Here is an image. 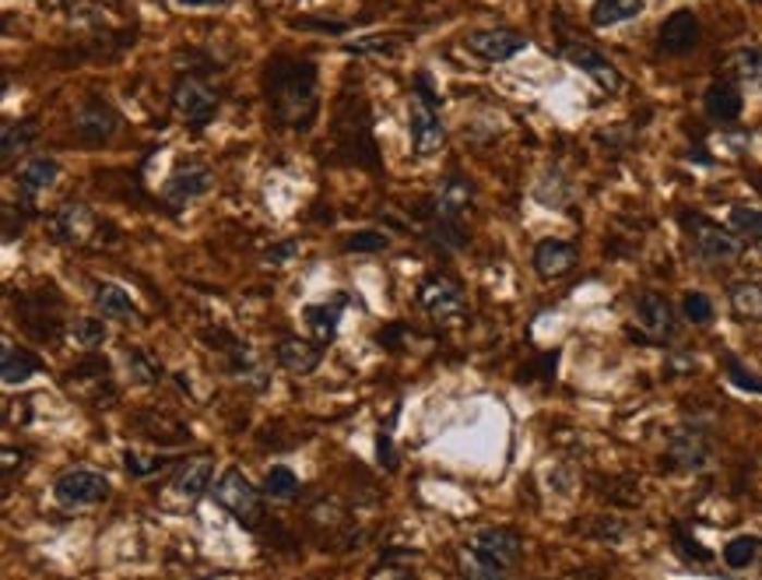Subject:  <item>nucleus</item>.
Listing matches in <instances>:
<instances>
[{
    "label": "nucleus",
    "instance_id": "nucleus-1",
    "mask_svg": "<svg viewBox=\"0 0 762 580\" xmlns=\"http://www.w3.org/2000/svg\"><path fill=\"white\" fill-rule=\"evenodd\" d=\"M264 96L271 117L281 128L310 131L320 109V74L310 60L299 57H271L264 68Z\"/></svg>",
    "mask_w": 762,
    "mask_h": 580
},
{
    "label": "nucleus",
    "instance_id": "nucleus-2",
    "mask_svg": "<svg viewBox=\"0 0 762 580\" xmlns=\"http://www.w3.org/2000/svg\"><path fill=\"white\" fill-rule=\"evenodd\" d=\"M408 131H411V145H415L419 159H433L443 148V141H447V128H443V117H439V96L433 88V77L425 71H419L415 85H411Z\"/></svg>",
    "mask_w": 762,
    "mask_h": 580
},
{
    "label": "nucleus",
    "instance_id": "nucleus-3",
    "mask_svg": "<svg viewBox=\"0 0 762 580\" xmlns=\"http://www.w3.org/2000/svg\"><path fill=\"white\" fill-rule=\"evenodd\" d=\"M215 504L221 510H229L232 513V521L235 524H243V528H257L261 524V517H264V490H257L240 468H229V472H221V479L215 482Z\"/></svg>",
    "mask_w": 762,
    "mask_h": 580
},
{
    "label": "nucleus",
    "instance_id": "nucleus-4",
    "mask_svg": "<svg viewBox=\"0 0 762 580\" xmlns=\"http://www.w3.org/2000/svg\"><path fill=\"white\" fill-rule=\"evenodd\" d=\"M681 226L689 229V246L703 264H731L741 257L745 243L721 222H710L703 215H681Z\"/></svg>",
    "mask_w": 762,
    "mask_h": 580
},
{
    "label": "nucleus",
    "instance_id": "nucleus-5",
    "mask_svg": "<svg viewBox=\"0 0 762 580\" xmlns=\"http://www.w3.org/2000/svg\"><path fill=\"white\" fill-rule=\"evenodd\" d=\"M172 106H177V113L190 123V128L201 131L218 117L221 96H218V88H211L201 74H180L177 82H172Z\"/></svg>",
    "mask_w": 762,
    "mask_h": 580
},
{
    "label": "nucleus",
    "instance_id": "nucleus-6",
    "mask_svg": "<svg viewBox=\"0 0 762 580\" xmlns=\"http://www.w3.org/2000/svg\"><path fill=\"white\" fill-rule=\"evenodd\" d=\"M53 499L63 510H85L99 507L109 499V479L92 468H71L53 482Z\"/></svg>",
    "mask_w": 762,
    "mask_h": 580
},
{
    "label": "nucleus",
    "instance_id": "nucleus-7",
    "mask_svg": "<svg viewBox=\"0 0 762 580\" xmlns=\"http://www.w3.org/2000/svg\"><path fill=\"white\" fill-rule=\"evenodd\" d=\"M419 300L425 313L439 324H457L468 317V295L460 289V281L450 275H428L419 289Z\"/></svg>",
    "mask_w": 762,
    "mask_h": 580
},
{
    "label": "nucleus",
    "instance_id": "nucleus-8",
    "mask_svg": "<svg viewBox=\"0 0 762 580\" xmlns=\"http://www.w3.org/2000/svg\"><path fill=\"white\" fill-rule=\"evenodd\" d=\"M468 548H471V553H479L482 559L496 563V567L510 570V573L520 567V559H523V542H520L517 531L496 528V524L474 528L468 535Z\"/></svg>",
    "mask_w": 762,
    "mask_h": 580
},
{
    "label": "nucleus",
    "instance_id": "nucleus-9",
    "mask_svg": "<svg viewBox=\"0 0 762 580\" xmlns=\"http://www.w3.org/2000/svg\"><path fill=\"white\" fill-rule=\"evenodd\" d=\"M528 43L531 39L517 33V28H479V33L464 36L468 53L485 60V64H506V60H513L517 53L528 50Z\"/></svg>",
    "mask_w": 762,
    "mask_h": 580
},
{
    "label": "nucleus",
    "instance_id": "nucleus-10",
    "mask_svg": "<svg viewBox=\"0 0 762 580\" xmlns=\"http://www.w3.org/2000/svg\"><path fill=\"white\" fill-rule=\"evenodd\" d=\"M563 57H566L577 71H583L586 77H591V82H594L601 92H608V96H615V92H622V85H626V82H622V71H618L601 50H594V46H586V43H569V46H563Z\"/></svg>",
    "mask_w": 762,
    "mask_h": 580
},
{
    "label": "nucleus",
    "instance_id": "nucleus-11",
    "mask_svg": "<svg viewBox=\"0 0 762 580\" xmlns=\"http://www.w3.org/2000/svg\"><path fill=\"white\" fill-rule=\"evenodd\" d=\"M120 113L102 99H88L82 109L74 113V134L85 141V145H109L120 134Z\"/></svg>",
    "mask_w": 762,
    "mask_h": 580
},
{
    "label": "nucleus",
    "instance_id": "nucleus-12",
    "mask_svg": "<svg viewBox=\"0 0 762 580\" xmlns=\"http://www.w3.org/2000/svg\"><path fill=\"white\" fill-rule=\"evenodd\" d=\"M668 458L678 468H686V472H703V468L710 464V458H713L710 433L703 426H692V422L678 426L672 433V440H668Z\"/></svg>",
    "mask_w": 762,
    "mask_h": 580
},
{
    "label": "nucleus",
    "instance_id": "nucleus-13",
    "mask_svg": "<svg viewBox=\"0 0 762 580\" xmlns=\"http://www.w3.org/2000/svg\"><path fill=\"white\" fill-rule=\"evenodd\" d=\"M46 229H50L53 243L60 246H82L95 232V212L82 205V201H71V205H60L46 218Z\"/></svg>",
    "mask_w": 762,
    "mask_h": 580
},
{
    "label": "nucleus",
    "instance_id": "nucleus-14",
    "mask_svg": "<svg viewBox=\"0 0 762 580\" xmlns=\"http://www.w3.org/2000/svg\"><path fill=\"white\" fill-rule=\"evenodd\" d=\"M474 201V183L468 177H447L428 201V222H460Z\"/></svg>",
    "mask_w": 762,
    "mask_h": 580
},
{
    "label": "nucleus",
    "instance_id": "nucleus-15",
    "mask_svg": "<svg viewBox=\"0 0 762 580\" xmlns=\"http://www.w3.org/2000/svg\"><path fill=\"white\" fill-rule=\"evenodd\" d=\"M211 186H215V172H211L208 166H180V169L166 180L162 197H166V205H169L172 212H180V208L190 205V201H197V197L208 194Z\"/></svg>",
    "mask_w": 762,
    "mask_h": 580
},
{
    "label": "nucleus",
    "instance_id": "nucleus-16",
    "mask_svg": "<svg viewBox=\"0 0 762 580\" xmlns=\"http://www.w3.org/2000/svg\"><path fill=\"white\" fill-rule=\"evenodd\" d=\"M700 36H703V28H700V19H696L692 11H672L668 19L661 22V50L668 53V57H686L692 53L696 46H700Z\"/></svg>",
    "mask_w": 762,
    "mask_h": 580
},
{
    "label": "nucleus",
    "instance_id": "nucleus-17",
    "mask_svg": "<svg viewBox=\"0 0 762 580\" xmlns=\"http://www.w3.org/2000/svg\"><path fill=\"white\" fill-rule=\"evenodd\" d=\"M637 321L650 341H672L678 335L675 306L661 292H643L637 300Z\"/></svg>",
    "mask_w": 762,
    "mask_h": 580
},
{
    "label": "nucleus",
    "instance_id": "nucleus-18",
    "mask_svg": "<svg viewBox=\"0 0 762 580\" xmlns=\"http://www.w3.org/2000/svg\"><path fill=\"white\" fill-rule=\"evenodd\" d=\"M580 264V250L569 240H542L534 246V271L545 281L566 278Z\"/></svg>",
    "mask_w": 762,
    "mask_h": 580
},
{
    "label": "nucleus",
    "instance_id": "nucleus-19",
    "mask_svg": "<svg viewBox=\"0 0 762 580\" xmlns=\"http://www.w3.org/2000/svg\"><path fill=\"white\" fill-rule=\"evenodd\" d=\"M275 359H278V366H285L289 373H299V376H306L313 373L316 366H320V359H324V349L316 341H306V338H281L275 345Z\"/></svg>",
    "mask_w": 762,
    "mask_h": 580
},
{
    "label": "nucleus",
    "instance_id": "nucleus-20",
    "mask_svg": "<svg viewBox=\"0 0 762 580\" xmlns=\"http://www.w3.org/2000/svg\"><path fill=\"white\" fill-rule=\"evenodd\" d=\"M215 482V461L211 458H194V461H183L172 475V493L180 499H201L204 493L211 490Z\"/></svg>",
    "mask_w": 762,
    "mask_h": 580
},
{
    "label": "nucleus",
    "instance_id": "nucleus-21",
    "mask_svg": "<svg viewBox=\"0 0 762 580\" xmlns=\"http://www.w3.org/2000/svg\"><path fill=\"white\" fill-rule=\"evenodd\" d=\"M226 355H229V373L235 376V380L246 384V387H253V390H264V387H267V370H264V363H261V355L253 352V345L229 338Z\"/></svg>",
    "mask_w": 762,
    "mask_h": 580
},
{
    "label": "nucleus",
    "instance_id": "nucleus-22",
    "mask_svg": "<svg viewBox=\"0 0 762 580\" xmlns=\"http://www.w3.org/2000/svg\"><path fill=\"white\" fill-rule=\"evenodd\" d=\"M68 376H71V387H77V390H88L92 387V398L95 401H109V398L117 395L113 380H109V363H106V359H99V355L82 359L77 366H71Z\"/></svg>",
    "mask_w": 762,
    "mask_h": 580
},
{
    "label": "nucleus",
    "instance_id": "nucleus-23",
    "mask_svg": "<svg viewBox=\"0 0 762 580\" xmlns=\"http://www.w3.org/2000/svg\"><path fill=\"white\" fill-rule=\"evenodd\" d=\"M92 303H95V310L102 313V317L126 321V324L141 321V310L131 300V292L120 289L117 281H99V286H95V292H92Z\"/></svg>",
    "mask_w": 762,
    "mask_h": 580
},
{
    "label": "nucleus",
    "instance_id": "nucleus-24",
    "mask_svg": "<svg viewBox=\"0 0 762 580\" xmlns=\"http://www.w3.org/2000/svg\"><path fill=\"white\" fill-rule=\"evenodd\" d=\"M57 177H60V162L50 159V155H36V159H28L25 169L19 172L22 201H36L39 194H46L57 183Z\"/></svg>",
    "mask_w": 762,
    "mask_h": 580
},
{
    "label": "nucleus",
    "instance_id": "nucleus-25",
    "mask_svg": "<svg viewBox=\"0 0 762 580\" xmlns=\"http://www.w3.org/2000/svg\"><path fill=\"white\" fill-rule=\"evenodd\" d=\"M706 117L717 120V123H735L741 117L745 109V99H741V88L735 82H713L706 88Z\"/></svg>",
    "mask_w": 762,
    "mask_h": 580
},
{
    "label": "nucleus",
    "instance_id": "nucleus-26",
    "mask_svg": "<svg viewBox=\"0 0 762 580\" xmlns=\"http://www.w3.org/2000/svg\"><path fill=\"white\" fill-rule=\"evenodd\" d=\"M727 303L731 313L745 324H759L762 321V278H741L727 289Z\"/></svg>",
    "mask_w": 762,
    "mask_h": 580
},
{
    "label": "nucleus",
    "instance_id": "nucleus-27",
    "mask_svg": "<svg viewBox=\"0 0 762 580\" xmlns=\"http://www.w3.org/2000/svg\"><path fill=\"white\" fill-rule=\"evenodd\" d=\"M36 137H39V120L36 117L4 123V131H0V159H4V166L14 162V155H25L32 145H36Z\"/></svg>",
    "mask_w": 762,
    "mask_h": 580
},
{
    "label": "nucleus",
    "instance_id": "nucleus-28",
    "mask_svg": "<svg viewBox=\"0 0 762 580\" xmlns=\"http://www.w3.org/2000/svg\"><path fill=\"white\" fill-rule=\"evenodd\" d=\"M43 370V359L28 349H14V345H4L0 349V376H4L8 387H19L25 380H32Z\"/></svg>",
    "mask_w": 762,
    "mask_h": 580
},
{
    "label": "nucleus",
    "instance_id": "nucleus-29",
    "mask_svg": "<svg viewBox=\"0 0 762 580\" xmlns=\"http://www.w3.org/2000/svg\"><path fill=\"white\" fill-rule=\"evenodd\" d=\"M646 8V0H594L591 8V25L594 28H612V25H622L640 19Z\"/></svg>",
    "mask_w": 762,
    "mask_h": 580
},
{
    "label": "nucleus",
    "instance_id": "nucleus-30",
    "mask_svg": "<svg viewBox=\"0 0 762 580\" xmlns=\"http://www.w3.org/2000/svg\"><path fill=\"white\" fill-rule=\"evenodd\" d=\"M123 359H126V376H131V384H137V387L162 384V363H158L148 349H134L131 345V349L123 352Z\"/></svg>",
    "mask_w": 762,
    "mask_h": 580
},
{
    "label": "nucleus",
    "instance_id": "nucleus-31",
    "mask_svg": "<svg viewBox=\"0 0 762 580\" xmlns=\"http://www.w3.org/2000/svg\"><path fill=\"white\" fill-rule=\"evenodd\" d=\"M344 295H338L335 303H316V306H306V324H310V331L320 338V341H330L338 335V321H341V310H344Z\"/></svg>",
    "mask_w": 762,
    "mask_h": 580
},
{
    "label": "nucleus",
    "instance_id": "nucleus-32",
    "mask_svg": "<svg viewBox=\"0 0 762 580\" xmlns=\"http://www.w3.org/2000/svg\"><path fill=\"white\" fill-rule=\"evenodd\" d=\"M727 68H731L738 82L762 92V46H741V50L727 57Z\"/></svg>",
    "mask_w": 762,
    "mask_h": 580
},
{
    "label": "nucleus",
    "instance_id": "nucleus-33",
    "mask_svg": "<svg viewBox=\"0 0 762 580\" xmlns=\"http://www.w3.org/2000/svg\"><path fill=\"white\" fill-rule=\"evenodd\" d=\"M457 580H510V570L482 559L479 553H471V548L464 545L457 556Z\"/></svg>",
    "mask_w": 762,
    "mask_h": 580
},
{
    "label": "nucleus",
    "instance_id": "nucleus-34",
    "mask_svg": "<svg viewBox=\"0 0 762 580\" xmlns=\"http://www.w3.org/2000/svg\"><path fill=\"white\" fill-rule=\"evenodd\" d=\"M727 229H731L741 243H759L762 240V208L735 205L731 212H727Z\"/></svg>",
    "mask_w": 762,
    "mask_h": 580
},
{
    "label": "nucleus",
    "instance_id": "nucleus-35",
    "mask_svg": "<svg viewBox=\"0 0 762 580\" xmlns=\"http://www.w3.org/2000/svg\"><path fill=\"white\" fill-rule=\"evenodd\" d=\"M299 493H303V482H299V475L292 472L289 464L267 468V475H264V496H271V499H299Z\"/></svg>",
    "mask_w": 762,
    "mask_h": 580
},
{
    "label": "nucleus",
    "instance_id": "nucleus-36",
    "mask_svg": "<svg viewBox=\"0 0 762 580\" xmlns=\"http://www.w3.org/2000/svg\"><path fill=\"white\" fill-rule=\"evenodd\" d=\"M759 556V539L755 535H738L724 545V563L731 570H745V567H752Z\"/></svg>",
    "mask_w": 762,
    "mask_h": 580
},
{
    "label": "nucleus",
    "instance_id": "nucleus-37",
    "mask_svg": "<svg viewBox=\"0 0 762 580\" xmlns=\"http://www.w3.org/2000/svg\"><path fill=\"white\" fill-rule=\"evenodd\" d=\"M341 246L348 254H379V250L390 246V237L379 229H355V232H348Z\"/></svg>",
    "mask_w": 762,
    "mask_h": 580
},
{
    "label": "nucleus",
    "instance_id": "nucleus-38",
    "mask_svg": "<svg viewBox=\"0 0 762 580\" xmlns=\"http://www.w3.org/2000/svg\"><path fill=\"white\" fill-rule=\"evenodd\" d=\"M428 240L447 254H457V250L468 246V232L460 222H428Z\"/></svg>",
    "mask_w": 762,
    "mask_h": 580
},
{
    "label": "nucleus",
    "instance_id": "nucleus-39",
    "mask_svg": "<svg viewBox=\"0 0 762 580\" xmlns=\"http://www.w3.org/2000/svg\"><path fill=\"white\" fill-rule=\"evenodd\" d=\"M71 335H74L77 345H82V349L95 352V349H102V345H106L109 327H106V321H99V317H82V321H74Z\"/></svg>",
    "mask_w": 762,
    "mask_h": 580
},
{
    "label": "nucleus",
    "instance_id": "nucleus-40",
    "mask_svg": "<svg viewBox=\"0 0 762 580\" xmlns=\"http://www.w3.org/2000/svg\"><path fill=\"white\" fill-rule=\"evenodd\" d=\"M724 373H727V380H731L735 387H741V390H749V395L762 398V376L745 366L738 355H731V352L724 355Z\"/></svg>",
    "mask_w": 762,
    "mask_h": 580
},
{
    "label": "nucleus",
    "instance_id": "nucleus-41",
    "mask_svg": "<svg viewBox=\"0 0 762 580\" xmlns=\"http://www.w3.org/2000/svg\"><path fill=\"white\" fill-rule=\"evenodd\" d=\"M681 317L689 324H710L713 321V300L706 292H686L681 300Z\"/></svg>",
    "mask_w": 762,
    "mask_h": 580
},
{
    "label": "nucleus",
    "instance_id": "nucleus-42",
    "mask_svg": "<svg viewBox=\"0 0 762 580\" xmlns=\"http://www.w3.org/2000/svg\"><path fill=\"white\" fill-rule=\"evenodd\" d=\"M672 535H675V542H678V553L686 556L689 563H710V559H713L710 548H703V545L696 542V539H692L689 531L681 528V524H675V528H672Z\"/></svg>",
    "mask_w": 762,
    "mask_h": 580
},
{
    "label": "nucleus",
    "instance_id": "nucleus-43",
    "mask_svg": "<svg viewBox=\"0 0 762 580\" xmlns=\"http://www.w3.org/2000/svg\"><path fill=\"white\" fill-rule=\"evenodd\" d=\"M123 461H126V472H131L134 479H145V475L162 472L166 468V458H141V454H134V450H126Z\"/></svg>",
    "mask_w": 762,
    "mask_h": 580
},
{
    "label": "nucleus",
    "instance_id": "nucleus-44",
    "mask_svg": "<svg viewBox=\"0 0 762 580\" xmlns=\"http://www.w3.org/2000/svg\"><path fill=\"white\" fill-rule=\"evenodd\" d=\"M348 53H394L397 43L387 36H366V39H355V43H344Z\"/></svg>",
    "mask_w": 762,
    "mask_h": 580
},
{
    "label": "nucleus",
    "instance_id": "nucleus-45",
    "mask_svg": "<svg viewBox=\"0 0 762 580\" xmlns=\"http://www.w3.org/2000/svg\"><path fill=\"white\" fill-rule=\"evenodd\" d=\"M376 450H379V464H384L387 472H394V468H397V454H394V444H390V433L387 430H379Z\"/></svg>",
    "mask_w": 762,
    "mask_h": 580
},
{
    "label": "nucleus",
    "instance_id": "nucleus-46",
    "mask_svg": "<svg viewBox=\"0 0 762 580\" xmlns=\"http://www.w3.org/2000/svg\"><path fill=\"white\" fill-rule=\"evenodd\" d=\"M295 254H299V240H285V243L267 250V264H289Z\"/></svg>",
    "mask_w": 762,
    "mask_h": 580
},
{
    "label": "nucleus",
    "instance_id": "nucleus-47",
    "mask_svg": "<svg viewBox=\"0 0 762 580\" xmlns=\"http://www.w3.org/2000/svg\"><path fill=\"white\" fill-rule=\"evenodd\" d=\"M370 580H415V573L404 567H379L370 573Z\"/></svg>",
    "mask_w": 762,
    "mask_h": 580
},
{
    "label": "nucleus",
    "instance_id": "nucleus-48",
    "mask_svg": "<svg viewBox=\"0 0 762 580\" xmlns=\"http://www.w3.org/2000/svg\"><path fill=\"white\" fill-rule=\"evenodd\" d=\"M299 28H324V33H344L341 22H295Z\"/></svg>",
    "mask_w": 762,
    "mask_h": 580
},
{
    "label": "nucleus",
    "instance_id": "nucleus-49",
    "mask_svg": "<svg viewBox=\"0 0 762 580\" xmlns=\"http://www.w3.org/2000/svg\"><path fill=\"white\" fill-rule=\"evenodd\" d=\"M177 4H183V8H221L226 0H177Z\"/></svg>",
    "mask_w": 762,
    "mask_h": 580
},
{
    "label": "nucleus",
    "instance_id": "nucleus-50",
    "mask_svg": "<svg viewBox=\"0 0 762 580\" xmlns=\"http://www.w3.org/2000/svg\"><path fill=\"white\" fill-rule=\"evenodd\" d=\"M60 4H63V8H82L85 0H60Z\"/></svg>",
    "mask_w": 762,
    "mask_h": 580
},
{
    "label": "nucleus",
    "instance_id": "nucleus-51",
    "mask_svg": "<svg viewBox=\"0 0 762 580\" xmlns=\"http://www.w3.org/2000/svg\"><path fill=\"white\" fill-rule=\"evenodd\" d=\"M755 4H762V0H755Z\"/></svg>",
    "mask_w": 762,
    "mask_h": 580
}]
</instances>
